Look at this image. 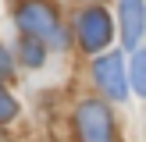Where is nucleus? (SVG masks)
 Wrapping results in <instances>:
<instances>
[{"instance_id":"f257e3e1","label":"nucleus","mask_w":146,"mask_h":142,"mask_svg":"<svg viewBox=\"0 0 146 142\" xmlns=\"http://www.w3.org/2000/svg\"><path fill=\"white\" fill-rule=\"evenodd\" d=\"M18 25H21V32H29L32 39H54V43H64L61 25H57V14L50 11L43 0H25V4L18 7Z\"/></svg>"},{"instance_id":"f03ea898","label":"nucleus","mask_w":146,"mask_h":142,"mask_svg":"<svg viewBox=\"0 0 146 142\" xmlns=\"http://www.w3.org/2000/svg\"><path fill=\"white\" fill-rule=\"evenodd\" d=\"M78 135L82 142H114V121L100 99L78 103Z\"/></svg>"},{"instance_id":"7ed1b4c3","label":"nucleus","mask_w":146,"mask_h":142,"mask_svg":"<svg viewBox=\"0 0 146 142\" xmlns=\"http://www.w3.org/2000/svg\"><path fill=\"white\" fill-rule=\"evenodd\" d=\"M78 39L86 50H104L111 43V18L104 7H89L78 14Z\"/></svg>"},{"instance_id":"20e7f679","label":"nucleus","mask_w":146,"mask_h":142,"mask_svg":"<svg viewBox=\"0 0 146 142\" xmlns=\"http://www.w3.org/2000/svg\"><path fill=\"white\" fill-rule=\"evenodd\" d=\"M96 82L107 89V96L111 99H125L128 92V82H125V64H121L118 53H107L96 60Z\"/></svg>"},{"instance_id":"39448f33","label":"nucleus","mask_w":146,"mask_h":142,"mask_svg":"<svg viewBox=\"0 0 146 142\" xmlns=\"http://www.w3.org/2000/svg\"><path fill=\"white\" fill-rule=\"evenodd\" d=\"M121 28H125V46H139L146 32V4L143 0H121Z\"/></svg>"},{"instance_id":"423d86ee","label":"nucleus","mask_w":146,"mask_h":142,"mask_svg":"<svg viewBox=\"0 0 146 142\" xmlns=\"http://www.w3.org/2000/svg\"><path fill=\"white\" fill-rule=\"evenodd\" d=\"M132 89L139 96H146V50H139L132 57Z\"/></svg>"},{"instance_id":"0eeeda50","label":"nucleus","mask_w":146,"mask_h":142,"mask_svg":"<svg viewBox=\"0 0 146 142\" xmlns=\"http://www.w3.org/2000/svg\"><path fill=\"white\" fill-rule=\"evenodd\" d=\"M18 53L25 57V64H32V68H36V64H43V46H39L36 39H32V36H25V39H21Z\"/></svg>"},{"instance_id":"6e6552de","label":"nucleus","mask_w":146,"mask_h":142,"mask_svg":"<svg viewBox=\"0 0 146 142\" xmlns=\"http://www.w3.org/2000/svg\"><path fill=\"white\" fill-rule=\"evenodd\" d=\"M14 117H18V103H14V96L7 89H0V124H7Z\"/></svg>"},{"instance_id":"1a4fd4ad","label":"nucleus","mask_w":146,"mask_h":142,"mask_svg":"<svg viewBox=\"0 0 146 142\" xmlns=\"http://www.w3.org/2000/svg\"><path fill=\"white\" fill-rule=\"evenodd\" d=\"M11 71H14V64H11V53H7V50L0 46V78H7Z\"/></svg>"}]
</instances>
